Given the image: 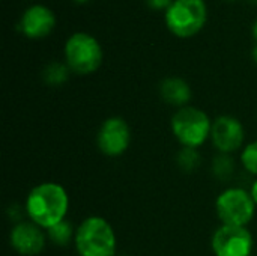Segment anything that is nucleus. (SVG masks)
<instances>
[{"label": "nucleus", "instance_id": "f257e3e1", "mask_svg": "<svg viewBox=\"0 0 257 256\" xmlns=\"http://www.w3.org/2000/svg\"><path fill=\"white\" fill-rule=\"evenodd\" d=\"M69 211V196L63 186L48 181L35 186L24 202L27 220L44 231L66 220Z\"/></svg>", "mask_w": 257, "mask_h": 256}, {"label": "nucleus", "instance_id": "f03ea898", "mask_svg": "<svg viewBox=\"0 0 257 256\" xmlns=\"http://www.w3.org/2000/svg\"><path fill=\"white\" fill-rule=\"evenodd\" d=\"M74 247L78 256H116V232L107 219L89 216L75 228Z\"/></svg>", "mask_w": 257, "mask_h": 256}, {"label": "nucleus", "instance_id": "7ed1b4c3", "mask_svg": "<svg viewBox=\"0 0 257 256\" xmlns=\"http://www.w3.org/2000/svg\"><path fill=\"white\" fill-rule=\"evenodd\" d=\"M170 128L182 148L199 149L211 139L212 121L205 110L194 106H185L173 113Z\"/></svg>", "mask_w": 257, "mask_h": 256}, {"label": "nucleus", "instance_id": "20e7f679", "mask_svg": "<svg viewBox=\"0 0 257 256\" xmlns=\"http://www.w3.org/2000/svg\"><path fill=\"white\" fill-rule=\"evenodd\" d=\"M65 63L71 72L89 75L99 69L102 63V47L99 41L87 32H75L68 36L63 47Z\"/></svg>", "mask_w": 257, "mask_h": 256}, {"label": "nucleus", "instance_id": "39448f33", "mask_svg": "<svg viewBox=\"0 0 257 256\" xmlns=\"http://www.w3.org/2000/svg\"><path fill=\"white\" fill-rule=\"evenodd\" d=\"M208 21V5L205 0H173L164 12L169 32L181 39L196 36Z\"/></svg>", "mask_w": 257, "mask_h": 256}, {"label": "nucleus", "instance_id": "423d86ee", "mask_svg": "<svg viewBox=\"0 0 257 256\" xmlns=\"http://www.w3.org/2000/svg\"><path fill=\"white\" fill-rule=\"evenodd\" d=\"M256 204L245 189L229 187L215 201V211L221 225L247 226L256 214Z\"/></svg>", "mask_w": 257, "mask_h": 256}, {"label": "nucleus", "instance_id": "0eeeda50", "mask_svg": "<svg viewBox=\"0 0 257 256\" xmlns=\"http://www.w3.org/2000/svg\"><path fill=\"white\" fill-rule=\"evenodd\" d=\"M215 256H251L254 240L247 226L221 225L211 238Z\"/></svg>", "mask_w": 257, "mask_h": 256}, {"label": "nucleus", "instance_id": "6e6552de", "mask_svg": "<svg viewBox=\"0 0 257 256\" xmlns=\"http://www.w3.org/2000/svg\"><path fill=\"white\" fill-rule=\"evenodd\" d=\"M131 145V128L128 122L120 116L107 118L98 133L96 146L107 157H120L126 152Z\"/></svg>", "mask_w": 257, "mask_h": 256}, {"label": "nucleus", "instance_id": "1a4fd4ad", "mask_svg": "<svg viewBox=\"0 0 257 256\" xmlns=\"http://www.w3.org/2000/svg\"><path fill=\"white\" fill-rule=\"evenodd\" d=\"M245 131L242 122L230 115H221L212 121L211 142L220 154H232L244 145Z\"/></svg>", "mask_w": 257, "mask_h": 256}, {"label": "nucleus", "instance_id": "9d476101", "mask_svg": "<svg viewBox=\"0 0 257 256\" xmlns=\"http://www.w3.org/2000/svg\"><path fill=\"white\" fill-rule=\"evenodd\" d=\"M48 241L47 232L30 220H20L9 234L11 247L21 256L39 255Z\"/></svg>", "mask_w": 257, "mask_h": 256}, {"label": "nucleus", "instance_id": "9b49d317", "mask_svg": "<svg viewBox=\"0 0 257 256\" xmlns=\"http://www.w3.org/2000/svg\"><path fill=\"white\" fill-rule=\"evenodd\" d=\"M54 27L56 15L42 3L30 5L27 9H24L18 21V30L29 39H42L48 36Z\"/></svg>", "mask_w": 257, "mask_h": 256}, {"label": "nucleus", "instance_id": "f8f14e48", "mask_svg": "<svg viewBox=\"0 0 257 256\" xmlns=\"http://www.w3.org/2000/svg\"><path fill=\"white\" fill-rule=\"evenodd\" d=\"M160 97L166 104L173 106L176 109H182L185 106H190L193 91L187 80L173 75V77H166L160 83Z\"/></svg>", "mask_w": 257, "mask_h": 256}, {"label": "nucleus", "instance_id": "ddd939ff", "mask_svg": "<svg viewBox=\"0 0 257 256\" xmlns=\"http://www.w3.org/2000/svg\"><path fill=\"white\" fill-rule=\"evenodd\" d=\"M71 69L65 62H51L42 71V80L48 86H62L68 81Z\"/></svg>", "mask_w": 257, "mask_h": 256}, {"label": "nucleus", "instance_id": "4468645a", "mask_svg": "<svg viewBox=\"0 0 257 256\" xmlns=\"http://www.w3.org/2000/svg\"><path fill=\"white\" fill-rule=\"evenodd\" d=\"M48 241L53 243L54 246H60L65 247L68 246L71 241L74 243V237H75V229L72 228V225L68 220H63L54 226H51L50 229L45 231Z\"/></svg>", "mask_w": 257, "mask_h": 256}, {"label": "nucleus", "instance_id": "2eb2a0df", "mask_svg": "<svg viewBox=\"0 0 257 256\" xmlns=\"http://www.w3.org/2000/svg\"><path fill=\"white\" fill-rule=\"evenodd\" d=\"M178 167L184 172H194L200 166V154L197 149L193 148H181L176 155Z\"/></svg>", "mask_w": 257, "mask_h": 256}, {"label": "nucleus", "instance_id": "dca6fc26", "mask_svg": "<svg viewBox=\"0 0 257 256\" xmlns=\"http://www.w3.org/2000/svg\"><path fill=\"white\" fill-rule=\"evenodd\" d=\"M235 170V163L229 154H220L212 161V172L218 180H229Z\"/></svg>", "mask_w": 257, "mask_h": 256}, {"label": "nucleus", "instance_id": "f3484780", "mask_svg": "<svg viewBox=\"0 0 257 256\" xmlns=\"http://www.w3.org/2000/svg\"><path fill=\"white\" fill-rule=\"evenodd\" d=\"M241 164L250 175L257 177V140L247 143L241 151Z\"/></svg>", "mask_w": 257, "mask_h": 256}, {"label": "nucleus", "instance_id": "a211bd4d", "mask_svg": "<svg viewBox=\"0 0 257 256\" xmlns=\"http://www.w3.org/2000/svg\"><path fill=\"white\" fill-rule=\"evenodd\" d=\"M145 3L148 5V8H151L152 11H161L166 12L170 5L173 3V0H145Z\"/></svg>", "mask_w": 257, "mask_h": 256}, {"label": "nucleus", "instance_id": "6ab92c4d", "mask_svg": "<svg viewBox=\"0 0 257 256\" xmlns=\"http://www.w3.org/2000/svg\"><path fill=\"white\" fill-rule=\"evenodd\" d=\"M250 195H251V198H253V201H254V204H256V207H257V178H256V181L251 184Z\"/></svg>", "mask_w": 257, "mask_h": 256}, {"label": "nucleus", "instance_id": "aec40b11", "mask_svg": "<svg viewBox=\"0 0 257 256\" xmlns=\"http://www.w3.org/2000/svg\"><path fill=\"white\" fill-rule=\"evenodd\" d=\"M251 33H253V38L256 39V42H257V18H256V21L253 23V27H251Z\"/></svg>", "mask_w": 257, "mask_h": 256}, {"label": "nucleus", "instance_id": "412c9836", "mask_svg": "<svg viewBox=\"0 0 257 256\" xmlns=\"http://www.w3.org/2000/svg\"><path fill=\"white\" fill-rule=\"evenodd\" d=\"M251 54H253V59H254V62L257 63V42H256V45H254V48H253V53H251Z\"/></svg>", "mask_w": 257, "mask_h": 256}, {"label": "nucleus", "instance_id": "4be33fe9", "mask_svg": "<svg viewBox=\"0 0 257 256\" xmlns=\"http://www.w3.org/2000/svg\"><path fill=\"white\" fill-rule=\"evenodd\" d=\"M74 2H77V3H86V2H89V0H74Z\"/></svg>", "mask_w": 257, "mask_h": 256}, {"label": "nucleus", "instance_id": "5701e85b", "mask_svg": "<svg viewBox=\"0 0 257 256\" xmlns=\"http://www.w3.org/2000/svg\"><path fill=\"white\" fill-rule=\"evenodd\" d=\"M251 3H254V5H257V0H250Z\"/></svg>", "mask_w": 257, "mask_h": 256}, {"label": "nucleus", "instance_id": "b1692460", "mask_svg": "<svg viewBox=\"0 0 257 256\" xmlns=\"http://www.w3.org/2000/svg\"><path fill=\"white\" fill-rule=\"evenodd\" d=\"M226 2H238V0H226Z\"/></svg>", "mask_w": 257, "mask_h": 256}, {"label": "nucleus", "instance_id": "393cba45", "mask_svg": "<svg viewBox=\"0 0 257 256\" xmlns=\"http://www.w3.org/2000/svg\"><path fill=\"white\" fill-rule=\"evenodd\" d=\"M119 256H126V255H119Z\"/></svg>", "mask_w": 257, "mask_h": 256}]
</instances>
